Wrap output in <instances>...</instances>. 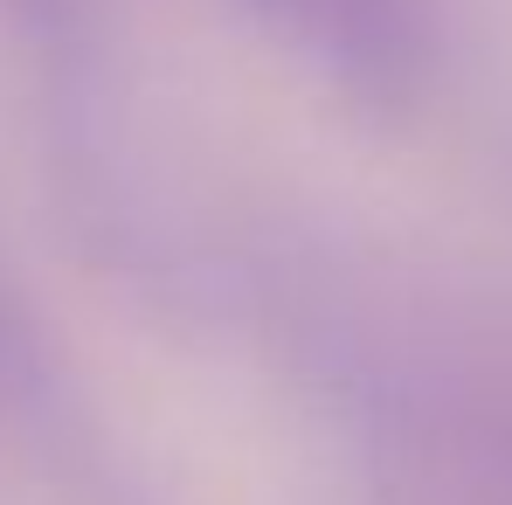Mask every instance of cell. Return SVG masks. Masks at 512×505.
<instances>
[{
  "label": "cell",
  "mask_w": 512,
  "mask_h": 505,
  "mask_svg": "<svg viewBox=\"0 0 512 505\" xmlns=\"http://www.w3.org/2000/svg\"><path fill=\"white\" fill-rule=\"evenodd\" d=\"M298 63L367 97H402L436 63V0H236Z\"/></svg>",
  "instance_id": "obj_1"
}]
</instances>
